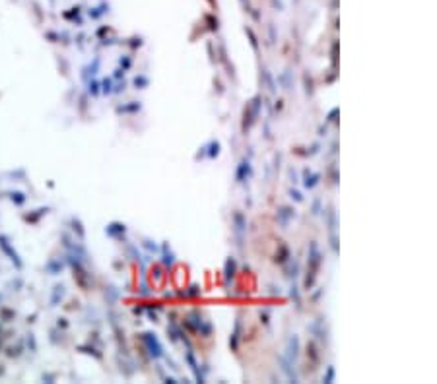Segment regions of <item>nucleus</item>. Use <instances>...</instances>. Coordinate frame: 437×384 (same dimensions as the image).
<instances>
[{"label": "nucleus", "instance_id": "nucleus-1", "mask_svg": "<svg viewBox=\"0 0 437 384\" xmlns=\"http://www.w3.org/2000/svg\"><path fill=\"white\" fill-rule=\"evenodd\" d=\"M0 247H2V251L6 254H10V261L18 262V266H20V261H18V254L12 253V248H10V245H8L6 237H0Z\"/></svg>", "mask_w": 437, "mask_h": 384}]
</instances>
